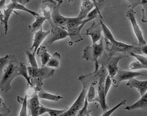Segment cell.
Masks as SVG:
<instances>
[{"label":"cell","mask_w":147,"mask_h":116,"mask_svg":"<svg viewBox=\"0 0 147 116\" xmlns=\"http://www.w3.org/2000/svg\"><path fill=\"white\" fill-rule=\"evenodd\" d=\"M27 94H26L25 97L24 99H22V108L20 112L19 116H28L27 114V107H28V100H27Z\"/></svg>","instance_id":"31"},{"label":"cell","mask_w":147,"mask_h":116,"mask_svg":"<svg viewBox=\"0 0 147 116\" xmlns=\"http://www.w3.org/2000/svg\"><path fill=\"white\" fill-rule=\"evenodd\" d=\"M50 32H51V30L45 32L43 30L42 28L39 30L38 31L36 32L34 34V38L33 45L32 46L31 49H29L30 51L34 49V52L36 53L37 50L40 47V45L42 42L45 38H47L48 36H49V34H50Z\"/></svg>","instance_id":"17"},{"label":"cell","mask_w":147,"mask_h":116,"mask_svg":"<svg viewBox=\"0 0 147 116\" xmlns=\"http://www.w3.org/2000/svg\"><path fill=\"white\" fill-rule=\"evenodd\" d=\"M95 68L93 73L89 74L87 75H83L79 77V80L83 84V89L79 94V97H77L76 101L73 104L72 106L67 109L65 113L59 116H76L79 111L82 109L85 103V99L87 97V91L89 87L93 81L97 79V71L99 69L98 61L95 62Z\"/></svg>","instance_id":"2"},{"label":"cell","mask_w":147,"mask_h":116,"mask_svg":"<svg viewBox=\"0 0 147 116\" xmlns=\"http://www.w3.org/2000/svg\"><path fill=\"white\" fill-rule=\"evenodd\" d=\"M86 116H90V115H89V114H87V115Z\"/></svg>","instance_id":"46"},{"label":"cell","mask_w":147,"mask_h":116,"mask_svg":"<svg viewBox=\"0 0 147 116\" xmlns=\"http://www.w3.org/2000/svg\"><path fill=\"white\" fill-rule=\"evenodd\" d=\"M97 83V79L93 81L90 86H89L87 93V100H88V102H92L95 101V95H96V88H95V87H96Z\"/></svg>","instance_id":"28"},{"label":"cell","mask_w":147,"mask_h":116,"mask_svg":"<svg viewBox=\"0 0 147 116\" xmlns=\"http://www.w3.org/2000/svg\"><path fill=\"white\" fill-rule=\"evenodd\" d=\"M112 84V78L109 75H108L106 78V81H105V87H104V92H105V95L107 96V94H108L109 90L110 89L111 85Z\"/></svg>","instance_id":"36"},{"label":"cell","mask_w":147,"mask_h":116,"mask_svg":"<svg viewBox=\"0 0 147 116\" xmlns=\"http://www.w3.org/2000/svg\"><path fill=\"white\" fill-rule=\"evenodd\" d=\"M28 1H30V0H28Z\"/></svg>","instance_id":"48"},{"label":"cell","mask_w":147,"mask_h":116,"mask_svg":"<svg viewBox=\"0 0 147 116\" xmlns=\"http://www.w3.org/2000/svg\"><path fill=\"white\" fill-rule=\"evenodd\" d=\"M104 38L102 37L99 44L95 43L93 44L92 46H87L85 47L83 51V59L94 63L98 61L97 60L104 53Z\"/></svg>","instance_id":"7"},{"label":"cell","mask_w":147,"mask_h":116,"mask_svg":"<svg viewBox=\"0 0 147 116\" xmlns=\"http://www.w3.org/2000/svg\"><path fill=\"white\" fill-rule=\"evenodd\" d=\"M99 1H102V0H99Z\"/></svg>","instance_id":"47"},{"label":"cell","mask_w":147,"mask_h":116,"mask_svg":"<svg viewBox=\"0 0 147 116\" xmlns=\"http://www.w3.org/2000/svg\"><path fill=\"white\" fill-rule=\"evenodd\" d=\"M140 49H141V52H142V53H144L145 55H147V43L146 45L143 46H140Z\"/></svg>","instance_id":"40"},{"label":"cell","mask_w":147,"mask_h":116,"mask_svg":"<svg viewBox=\"0 0 147 116\" xmlns=\"http://www.w3.org/2000/svg\"><path fill=\"white\" fill-rule=\"evenodd\" d=\"M127 86L130 88H136L141 96L147 91V81H139L133 78L129 80Z\"/></svg>","instance_id":"18"},{"label":"cell","mask_w":147,"mask_h":116,"mask_svg":"<svg viewBox=\"0 0 147 116\" xmlns=\"http://www.w3.org/2000/svg\"><path fill=\"white\" fill-rule=\"evenodd\" d=\"M10 112V110L7 109L5 112H0V116H7Z\"/></svg>","instance_id":"42"},{"label":"cell","mask_w":147,"mask_h":116,"mask_svg":"<svg viewBox=\"0 0 147 116\" xmlns=\"http://www.w3.org/2000/svg\"><path fill=\"white\" fill-rule=\"evenodd\" d=\"M18 76H22L32 87V83L28 73L26 66L24 63L18 62L14 58L8 63L7 67L3 72L2 77L0 79V89L5 93H7L11 88V82Z\"/></svg>","instance_id":"1"},{"label":"cell","mask_w":147,"mask_h":116,"mask_svg":"<svg viewBox=\"0 0 147 116\" xmlns=\"http://www.w3.org/2000/svg\"><path fill=\"white\" fill-rule=\"evenodd\" d=\"M73 0H68L69 2H71V1H72ZM57 3H63V0H57Z\"/></svg>","instance_id":"45"},{"label":"cell","mask_w":147,"mask_h":116,"mask_svg":"<svg viewBox=\"0 0 147 116\" xmlns=\"http://www.w3.org/2000/svg\"><path fill=\"white\" fill-rule=\"evenodd\" d=\"M70 36L66 29L61 27H53L51 30V32L47 36V42L53 44L55 42Z\"/></svg>","instance_id":"12"},{"label":"cell","mask_w":147,"mask_h":116,"mask_svg":"<svg viewBox=\"0 0 147 116\" xmlns=\"http://www.w3.org/2000/svg\"><path fill=\"white\" fill-rule=\"evenodd\" d=\"M130 68L131 69L135 70V69H147V67L143 65L138 61H134L130 65Z\"/></svg>","instance_id":"37"},{"label":"cell","mask_w":147,"mask_h":116,"mask_svg":"<svg viewBox=\"0 0 147 116\" xmlns=\"http://www.w3.org/2000/svg\"><path fill=\"white\" fill-rule=\"evenodd\" d=\"M38 96L39 99H47L49 100V101H59V100L63 99V97H61L60 95H53V94L47 93L44 91L42 89L37 92Z\"/></svg>","instance_id":"25"},{"label":"cell","mask_w":147,"mask_h":116,"mask_svg":"<svg viewBox=\"0 0 147 116\" xmlns=\"http://www.w3.org/2000/svg\"><path fill=\"white\" fill-rule=\"evenodd\" d=\"M126 17L129 19L132 24L133 30L134 32L135 35L138 40V45L140 46H143L146 45V42L143 36L142 32L141 30L140 26H139L138 23H137L136 18V12L134 11V9H129L126 13Z\"/></svg>","instance_id":"9"},{"label":"cell","mask_w":147,"mask_h":116,"mask_svg":"<svg viewBox=\"0 0 147 116\" xmlns=\"http://www.w3.org/2000/svg\"><path fill=\"white\" fill-rule=\"evenodd\" d=\"M57 5L56 1L53 0H44L41 3V6L40 8L39 14L47 18L48 19V22L51 24L52 23L51 20V14H52L53 9Z\"/></svg>","instance_id":"13"},{"label":"cell","mask_w":147,"mask_h":116,"mask_svg":"<svg viewBox=\"0 0 147 116\" xmlns=\"http://www.w3.org/2000/svg\"><path fill=\"white\" fill-rule=\"evenodd\" d=\"M3 24L4 26V31H5V34H7V30H8V21L9 19V17L11 15L12 13H15L16 14L19 15L16 11L14 9H8L6 8V7H4V9H3Z\"/></svg>","instance_id":"26"},{"label":"cell","mask_w":147,"mask_h":116,"mask_svg":"<svg viewBox=\"0 0 147 116\" xmlns=\"http://www.w3.org/2000/svg\"><path fill=\"white\" fill-rule=\"evenodd\" d=\"M11 1H14V2H18L19 3H20L22 5H24L26 3H28L29 1L28 0H11Z\"/></svg>","instance_id":"39"},{"label":"cell","mask_w":147,"mask_h":116,"mask_svg":"<svg viewBox=\"0 0 147 116\" xmlns=\"http://www.w3.org/2000/svg\"><path fill=\"white\" fill-rule=\"evenodd\" d=\"M1 106H3L5 108H6V107H5V105L4 104V102H3L2 98L1 97V96H0V107Z\"/></svg>","instance_id":"43"},{"label":"cell","mask_w":147,"mask_h":116,"mask_svg":"<svg viewBox=\"0 0 147 116\" xmlns=\"http://www.w3.org/2000/svg\"><path fill=\"white\" fill-rule=\"evenodd\" d=\"M61 3H57V5L53 9L52 14H51V26L53 27H61L66 29V23L67 18L63 16L59 12Z\"/></svg>","instance_id":"11"},{"label":"cell","mask_w":147,"mask_h":116,"mask_svg":"<svg viewBox=\"0 0 147 116\" xmlns=\"http://www.w3.org/2000/svg\"><path fill=\"white\" fill-rule=\"evenodd\" d=\"M61 56L59 53H54L47 64V67L51 68H59L60 66Z\"/></svg>","instance_id":"27"},{"label":"cell","mask_w":147,"mask_h":116,"mask_svg":"<svg viewBox=\"0 0 147 116\" xmlns=\"http://www.w3.org/2000/svg\"><path fill=\"white\" fill-rule=\"evenodd\" d=\"M88 103H89L88 100H87V98L86 97L84 105H83L82 109L79 111V113H77V115L76 116H86L87 114L89 113V112H91L90 110H88V109H87V107H88Z\"/></svg>","instance_id":"33"},{"label":"cell","mask_w":147,"mask_h":116,"mask_svg":"<svg viewBox=\"0 0 147 116\" xmlns=\"http://www.w3.org/2000/svg\"><path fill=\"white\" fill-rule=\"evenodd\" d=\"M105 5V1L104 0H102V1H98V2L95 3V5L94 9L93 10H91L90 12L88 13V15L87 16V17L85 18L83 20V23L85 24L88 22L92 20H94L95 18H97V16H102L101 15V11L102 10L103 7H104Z\"/></svg>","instance_id":"15"},{"label":"cell","mask_w":147,"mask_h":116,"mask_svg":"<svg viewBox=\"0 0 147 116\" xmlns=\"http://www.w3.org/2000/svg\"><path fill=\"white\" fill-rule=\"evenodd\" d=\"M147 75V71L146 72H136L124 71V70L119 69L117 73L112 78V84L114 87H118L122 81L126 80H130L138 76Z\"/></svg>","instance_id":"8"},{"label":"cell","mask_w":147,"mask_h":116,"mask_svg":"<svg viewBox=\"0 0 147 116\" xmlns=\"http://www.w3.org/2000/svg\"><path fill=\"white\" fill-rule=\"evenodd\" d=\"M5 1H6V0H0V9H1V10H3L6 5H5Z\"/></svg>","instance_id":"41"},{"label":"cell","mask_w":147,"mask_h":116,"mask_svg":"<svg viewBox=\"0 0 147 116\" xmlns=\"http://www.w3.org/2000/svg\"><path fill=\"white\" fill-rule=\"evenodd\" d=\"M85 24L83 20L79 18H67L66 23V30L69 32L71 41L69 42V46H72L73 44L79 42L83 40V38L80 34V32Z\"/></svg>","instance_id":"5"},{"label":"cell","mask_w":147,"mask_h":116,"mask_svg":"<svg viewBox=\"0 0 147 116\" xmlns=\"http://www.w3.org/2000/svg\"><path fill=\"white\" fill-rule=\"evenodd\" d=\"M102 26L100 22L99 23L93 22L91 26L86 30L85 35L90 36L91 40H92L93 44H95L97 42L100 40V39L102 38Z\"/></svg>","instance_id":"14"},{"label":"cell","mask_w":147,"mask_h":116,"mask_svg":"<svg viewBox=\"0 0 147 116\" xmlns=\"http://www.w3.org/2000/svg\"><path fill=\"white\" fill-rule=\"evenodd\" d=\"M142 22L144 23L147 22V5H143V8L142 9Z\"/></svg>","instance_id":"38"},{"label":"cell","mask_w":147,"mask_h":116,"mask_svg":"<svg viewBox=\"0 0 147 116\" xmlns=\"http://www.w3.org/2000/svg\"><path fill=\"white\" fill-rule=\"evenodd\" d=\"M130 55L132 57L136 58L139 63H140L142 65L146 66L147 67V58L145 57H143L141 55H138V54H135V53H130Z\"/></svg>","instance_id":"35"},{"label":"cell","mask_w":147,"mask_h":116,"mask_svg":"<svg viewBox=\"0 0 147 116\" xmlns=\"http://www.w3.org/2000/svg\"><path fill=\"white\" fill-rule=\"evenodd\" d=\"M28 73L32 83V87L34 86L35 91L38 92L42 89L43 80L49 79L54 75L55 70L52 68L44 66L40 68L27 67Z\"/></svg>","instance_id":"3"},{"label":"cell","mask_w":147,"mask_h":116,"mask_svg":"<svg viewBox=\"0 0 147 116\" xmlns=\"http://www.w3.org/2000/svg\"><path fill=\"white\" fill-rule=\"evenodd\" d=\"M14 59V57L11 55H7L5 57L0 58V77H1V74H2V71L4 68L7 65H8V63Z\"/></svg>","instance_id":"29"},{"label":"cell","mask_w":147,"mask_h":116,"mask_svg":"<svg viewBox=\"0 0 147 116\" xmlns=\"http://www.w3.org/2000/svg\"><path fill=\"white\" fill-rule=\"evenodd\" d=\"M66 109H50V108L46 107L45 106L40 105L39 107V115H43L44 113H48L49 114L50 116H59L62 115L63 113H65L66 111Z\"/></svg>","instance_id":"24"},{"label":"cell","mask_w":147,"mask_h":116,"mask_svg":"<svg viewBox=\"0 0 147 116\" xmlns=\"http://www.w3.org/2000/svg\"><path fill=\"white\" fill-rule=\"evenodd\" d=\"M26 54L28 59L29 63L31 65L30 67L33 68H38V64L35 58V55H36L35 52L31 53L29 49H28L26 51Z\"/></svg>","instance_id":"30"},{"label":"cell","mask_w":147,"mask_h":116,"mask_svg":"<svg viewBox=\"0 0 147 116\" xmlns=\"http://www.w3.org/2000/svg\"><path fill=\"white\" fill-rule=\"evenodd\" d=\"M124 57H128L127 55H119L117 57H115L114 55H109V58L108 60L106 61L104 65L105 67L108 70V75L110 76L111 78L114 77L115 75L117 73V72L119 70L118 63L120 61V59H122V58Z\"/></svg>","instance_id":"10"},{"label":"cell","mask_w":147,"mask_h":116,"mask_svg":"<svg viewBox=\"0 0 147 116\" xmlns=\"http://www.w3.org/2000/svg\"><path fill=\"white\" fill-rule=\"evenodd\" d=\"M130 3L129 8L134 9L138 5H147V0H126Z\"/></svg>","instance_id":"32"},{"label":"cell","mask_w":147,"mask_h":116,"mask_svg":"<svg viewBox=\"0 0 147 116\" xmlns=\"http://www.w3.org/2000/svg\"><path fill=\"white\" fill-rule=\"evenodd\" d=\"M106 44V49L109 51V55H114L116 53H122L124 54L135 53L140 55L142 53L140 49V46L137 44L133 45H127V44L120 42L115 40L114 41L110 42L104 39Z\"/></svg>","instance_id":"4"},{"label":"cell","mask_w":147,"mask_h":116,"mask_svg":"<svg viewBox=\"0 0 147 116\" xmlns=\"http://www.w3.org/2000/svg\"><path fill=\"white\" fill-rule=\"evenodd\" d=\"M126 100H123L122 101H120V103H118V105L115 106L114 107L112 108V109H110V110H108V111H104V113H103V115L102 116H110L113 113H114L115 111H116L117 109H118V108L120 107H121V106H122V105H125V103H126Z\"/></svg>","instance_id":"34"},{"label":"cell","mask_w":147,"mask_h":116,"mask_svg":"<svg viewBox=\"0 0 147 116\" xmlns=\"http://www.w3.org/2000/svg\"><path fill=\"white\" fill-rule=\"evenodd\" d=\"M36 20L34 23L28 26L29 30L32 32H36L38 31L39 30L42 28V24L45 22L46 21H48V19L47 18L42 16H39L35 18Z\"/></svg>","instance_id":"22"},{"label":"cell","mask_w":147,"mask_h":116,"mask_svg":"<svg viewBox=\"0 0 147 116\" xmlns=\"http://www.w3.org/2000/svg\"><path fill=\"white\" fill-rule=\"evenodd\" d=\"M108 75V70L104 65L99 68L97 71V98L95 101H97L100 103L101 107L103 111H106L108 109V105L106 104V96L105 95L104 87L105 81L106 78Z\"/></svg>","instance_id":"6"},{"label":"cell","mask_w":147,"mask_h":116,"mask_svg":"<svg viewBox=\"0 0 147 116\" xmlns=\"http://www.w3.org/2000/svg\"><path fill=\"white\" fill-rule=\"evenodd\" d=\"M125 110H128V111H132V110L141 109H147V91L142 96H141V98L136 101V103L133 104L132 105L127 106L124 108Z\"/></svg>","instance_id":"20"},{"label":"cell","mask_w":147,"mask_h":116,"mask_svg":"<svg viewBox=\"0 0 147 116\" xmlns=\"http://www.w3.org/2000/svg\"><path fill=\"white\" fill-rule=\"evenodd\" d=\"M5 7H6V8H8V9H14V10L15 9H18V10L26 11V12L29 13L30 14L33 16H34L35 18L40 16L39 13L35 12V11H34L32 10H30V9H28L27 7H26L24 5H22V4H20V3H19L18 2H14V1H11L10 3H9V4L5 5Z\"/></svg>","instance_id":"21"},{"label":"cell","mask_w":147,"mask_h":116,"mask_svg":"<svg viewBox=\"0 0 147 116\" xmlns=\"http://www.w3.org/2000/svg\"><path fill=\"white\" fill-rule=\"evenodd\" d=\"M93 2H91L90 0H83L82 3H81L80 13L78 15L79 18L82 20L85 19L88 13L92 10L93 8H94L95 5V0H93Z\"/></svg>","instance_id":"19"},{"label":"cell","mask_w":147,"mask_h":116,"mask_svg":"<svg viewBox=\"0 0 147 116\" xmlns=\"http://www.w3.org/2000/svg\"><path fill=\"white\" fill-rule=\"evenodd\" d=\"M3 13H2V12H1V9H0V22H1V23L2 24H3Z\"/></svg>","instance_id":"44"},{"label":"cell","mask_w":147,"mask_h":116,"mask_svg":"<svg viewBox=\"0 0 147 116\" xmlns=\"http://www.w3.org/2000/svg\"><path fill=\"white\" fill-rule=\"evenodd\" d=\"M40 104L39 102V98L36 91L32 94V97L28 101V107L30 111L32 116H40L39 107Z\"/></svg>","instance_id":"16"},{"label":"cell","mask_w":147,"mask_h":116,"mask_svg":"<svg viewBox=\"0 0 147 116\" xmlns=\"http://www.w3.org/2000/svg\"><path fill=\"white\" fill-rule=\"evenodd\" d=\"M37 54L38 56L40 59L41 60L42 67L47 65V63L51 59V56L50 54L47 52V50L46 49V47H43V46H41L40 47H39L37 50Z\"/></svg>","instance_id":"23"}]
</instances>
